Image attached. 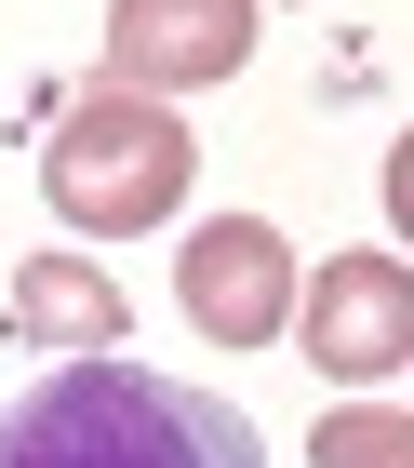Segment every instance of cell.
I'll return each instance as SVG.
<instances>
[{"label":"cell","mask_w":414,"mask_h":468,"mask_svg":"<svg viewBox=\"0 0 414 468\" xmlns=\"http://www.w3.org/2000/svg\"><path fill=\"white\" fill-rule=\"evenodd\" d=\"M121 282H107L94 254H27L14 268V335L27 348H54V361H94V348H121Z\"/></svg>","instance_id":"cell-6"},{"label":"cell","mask_w":414,"mask_h":468,"mask_svg":"<svg viewBox=\"0 0 414 468\" xmlns=\"http://www.w3.org/2000/svg\"><path fill=\"white\" fill-rule=\"evenodd\" d=\"M308 468H414V415H387V401H347V415H321Z\"/></svg>","instance_id":"cell-7"},{"label":"cell","mask_w":414,"mask_h":468,"mask_svg":"<svg viewBox=\"0 0 414 468\" xmlns=\"http://www.w3.org/2000/svg\"><path fill=\"white\" fill-rule=\"evenodd\" d=\"M254 54V0H107V68L121 94H201V80H241Z\"/></svg>","instance_id":"cell-4"},{"label":"cell","mask_w":414,"mask_h":468,"mask_svg":"<svg viewBox=\"0 0 414 468\" xmlns=\"http://www.w3.org/2000/svg\"><path fill=\"white\" fill-rule=\"evenodd\" d=\"M0 468H268V441H254L241 401L94 348L0 401Z\"/></svg>","instance_id":"cell-1"},{"label":"cell","mask_w":414,"mask_h":468,"mask_svg":"<svg viewBox=\"0 0 414 468\" xmlns=\"http://www.w3.org/2000/svg\"><path fill=\"white\" fill-rule=\"evenodd\" d=\"M387 228H401V241H414V134L387 147Z\"/></svg>","instance_id":"cell-8"},{"label":"cell","mask_w":414,"mask_h":468,"mask_svg":"<svg viewBox=\"0 0 414 468\" xmlns=\"http://www.w3.org/2000/svg\"><path fill=\"white\" fill-rule=\"evenodd\" d=\"M187 175H201L187 121H174L161 94H121V80L68 94V121H54V147H40V187H54V215H68L80 241H134V228H174Z\"/></svg>","instance_id":"cell-2"},{"label":"cell","mask_w":414,"mask_h":468,"mask_svg":"<svg viewBox=\"0 0 414 468\" xmlns=\"http://www.w3.org/2000/svg\"><path fill=\"white\" fill-rule=\"evenodd\" d=\"M174 308L214 335V348H268L294 335V241L268 215H214L201 241L174 254Z\"/></svg>","instance_id":"cell-3"},{"label":"cell","mask_w":414,"mask_h":468,"mask_svg":"<svg viewBox=\"0 0 414 468\" xmlns=\"http://www.w3.org/2000/svg\"><path fill=\"white\" fill-rule=\"evenodd\" d=\"M294 335H308L321 375H401L414 361V268L401 254H321V294H294Z\"/></svg>","instance_id":"cell-5"}]
</instances>
